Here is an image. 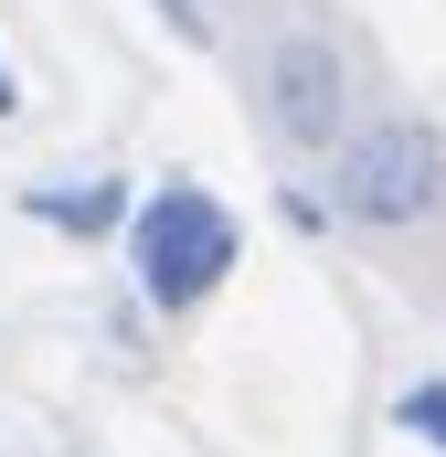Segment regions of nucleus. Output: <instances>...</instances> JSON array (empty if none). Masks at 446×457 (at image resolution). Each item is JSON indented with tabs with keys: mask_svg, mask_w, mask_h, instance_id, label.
<instances>
[{
	"mask_svg": "<svg viewBox=\"0 0 446 457\" xmlns=\"http://www.w3.org/2000/svg\"><path fill=\"white\" fill-rule=\"evenodd\" d=\"M160 21H170L181 43H213V21H202V0H160Z\"/></svg>",
	"mask_w": 446,
	"mask_h": 457,
	"instance_id": "0eeeda50",
	"label": "nucleus"
},
{
	"mask_svg": "<svg viewBox=\"0 0 446 457\" xmlns=\"http://www.w3.org/2000/svg\"><path fill=\"white\" fill-rule=\"evenodd\" d=\"M32 224L54 234H117L128 224V181L96 170V181H32Z\"/></svg>",
	"mask_w": 446,
	"mask_h": 457,
	"instance_id": "20e7f679",
	"label": "nucleus"
},
{
	"mask_svg": "<svg viewBox=\"0 0 446 457\" xmlns=\"http://www.w3.org/2000/svg\"><path fill=\"white\" fill-rule=\"evenodd\" d=\"M393 426H404L415 447L446 457V383H404V394H393Z\"/></svg>",
	"mask_w": 446,
	"mask_h": 457,
	"instance_id": "39448f33",
	"label": "nucleus"
},
{
	"mask_svg": "<svg viewBox=\"0 0 446 457\" xmlns=\"http://www.w3.org/2000/svg\"><path fill=\"white\" fill-rule=\"evenodd\" d=\"M11 107H21V86H11V64H0V117H11Z\"/></svg>",
	"mask_w": 446,
	"mask_h": 457,
	"instance_id": "6e6552de",
	"label": "nucleus"
},
{
	"mask_svg": "<svg viewBox=\"0 0 446 457\" xmlns=\"http://www.w3.org/2000/svg\"><path fill=\"white\" fill-rule=\"evenodd\" d=\"M277 213H287V224H298V234H330V203H319V192H298V181L277 192Z\"/></svg>",
	"mask_w": 446,
	"mask_h": 457,
	"instance_id": "423d86ee",
	"label": "nucleus"
},
{
	"mask_svg": "<svg viewBox=\"0 0 446 457\" xmlns=\"http://www.w3.org/2000/svg\"><path fill=\"white\" fill-rule=\"evenodd\" d=\"M117 234H128V277H138L149 309H202L223 277H234V255H244L234 203H213L202 181H160V192H138Z\"/></svg>",
	"mask_w": 446,
	"mask_h": 457,
	"instance_id": "f257e3e1",
	"label": "nucleus"
},
{
	"mask_svg": "<svg viewBox=\"0 0 446 457\" xmlns=\"http://www.w3.org/2000/svg\"><path fill=\"white\" fill-rule=\"evenodd\" d=\"M266 117L287 149H340V117H351V86H340V54L319 32H287L266 54Z\"/></svg>",
	"mask_w": 446,
	"mask_h": 457,
	"instance_id": "7ed1b4c3",
	"label": "nucleus"
},
{
	"mask_svg": "<svg viewBox=\"0 0 446 457\" xmlns=\"http://www.w3.org/2000/svg\"><path fill=\"white\" fill-rule=\"evenodd\" d=\"M330 213H351V224H383V234L446 213V128H425V117H383V128L340 138Z\"/></svg>",
	"mask_w": 446,
	"mask_h": 457,
	"instance_id": "f03ea898",
	"label": "nucleus"
}]
</instances>
